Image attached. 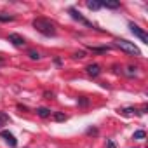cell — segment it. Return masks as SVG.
I'll return each instance as SVG.
<instances>
[{
  "instance_id": "obj_14",
  "label": "cell",
  "mask_w": 148,
  "mask_h": 148,
  "mask_svg": "<svg viewBox=\"0 0 148 148\" xmlns=\"http://www.w3.org/2000/svg\"><path fill=\"white\" fill-rule=\"evenodd\" d=\"M54 120L63 122V120H66V115H64V113H61V112H58V113H54Z\"/></svg>"
},
{
  "instance_id": "obj_5",
  "label": "cell",
  "mask_w": 148,
  "mask_h": 148,
  "mask_svg": "<svg viewBox=\"0 0 148 148\" xmlns=\"http://www.w3.org/2000/svg\"><path fill=\"white\" fill-rule=\"evenodd\" d=\"M9 42H12L16 47H25V44H26L25 38H23L21 35H18V33H11V35H9Z\"/></svg>"
},
{
  "instance_id": "obj_18",
  "label": "cell",
  "mask_w": 148,
  "mask_h": 148,
  "mask_svg": "<svg viewBox=\"0 0 148 148\" xmlns=\"http://www.w3.org/2000/svg\"><path fill=\"white\" fill-rule=\"evenodd\" d=\"M84 56H86V54H84L82 51H80V52H75V54H73V58H75V59H82Z\"/></svg>"
},
{
  "instance_id": "obj_1",
  "label": "cell",
  "mask_w": 148,
  "mask_h": 148,
  "mask_svg": "<svg viewBox=\"0 0 148 148\" xmlns=\"http://www.w3.org/2000/svg\"><path fill=\"white\" fill-rule=\"evenodd\" d=\"M33 28L37 32H40L42 35H45V37H52L56 33V25L47 18H35L33 19Z\"/></svg>"
},
{
  "instance_id": "obj_13",
  "label": "cell",
  "mask_w": 148,
  "mask_h": 148,
  "mask_svg": "<svg viewBox=\"0 0 148 148\" xmlns=\"http://www.w3.org/2000/svg\"><path fill=\"white\" fill-rule=\"evenodd\" d=\"M28 58H30V59H40V54H38V51L30 49V51H28Z\"/></svg>"
},
{
  "instance_id": "obj_4",
  "label": "cell",
  "mask_w": 148,
  "mask_h": 148,
  "mask_svg": "<svg viewBox=\"0 0 148 148\" xmlns=\"http://www.w3.org/2000/svg\"><path fill=\"white\" fill-rule=\"evenodd\" d=\"M70 14H71V18H73V19L80 21L82 25H86V26H89V28H94V26H92V25H91V23H89L86 18H84V16H80V12H79L77 9H70Z\"/></svg>"
},
{
  "instance_id": "obj_2",
  "label": "cell",
  "mask_w": 148,
  "mask_h": 148,
  "mask_svg": "<svg viewBox=\"0 0 148 148\" xmlns=\"http://www.w3.org/2000/svg\"><path fill=\"white\" fill-rule=\"evenodd\" d=\"M115 47H119L120 51H124L125 54H131V56L141 54V51L134 45V42H129V40H115Z\"/></svg>"
},
{
  "instance_id": "obj_7",
  "label": "cell",
  "mask_w": 148,
  "mask_h": 148,
  "mask_svg": "<svg viewBox=\"0 0 148 148\" xmlns=\"http://www.w3.org/2000/svg\"><path fill=\"white\" fill-rule=\"evenodd\" d=\"M86 70H87V75H89V77H98L99 73H101V66H99V64H96V63L89 64Z\"/></svg>"
},
{
  "instance_id": "obj_10",
  "label": "cell",
  "mask_w": 148,
  "mask_h": 148,
  "mask_svg": "<svg viewBox=\"0 0 148 148\" xmlns=\"http://www.w3.org/2000/svg\"><path fill=\"white\" fill-rule=\"evenodd\" d=\"M87 7H89L91 11H98V9L101 7V4L96 2V0H89V2H87Z\"/></svg>"
},
{
  "instance_id": "obj_12",
  "label": "cell",
  "mask_w": 148,
  "mask_h": 148,
  "mask_svg": "<svg viewBox=\"0 0 148 148\" xmlns=\"http://www.w3.org/2000/svg\"><path fill=\"white\" fill-rule=\"evenodd\" d=\"M136 70H138L136 66H127V68H125V75H127V77H134V75H136Z\"/></svg>"
},
{
  "instance_id": "obj_8",
  "label": "cell",
  "mask_w": 148,
  "mask_h": 148,
  "mask_svg": "<svg viewBox=\"0 0 148 148\" xmlns=\"http://www.w3.org/2000/svg\"><path fill=\"white\" fill-rule=\"evenodd\" d=\"M99 4H101V7H106V9H119L120 7V2H117V0H103Z\"/></svg>"
},
{
  "instance_id": "obj_15",
  "label": "cell",
  "mask_w": 148,
  "mask_h": 148,
  "mask_svg": "<svg viewBox=\"0 0 148 148\" xmlns=\"http://www.w3.org/2000/svg\"><path fill=\"white\" fill-rule=\"evenodd\" d=\"M145 136H146V134H145V131H136L132 138H134V139H145Z\"/></svg>"
},
{
  "instance_id": "obj_11",
  "label": "cell",
  "mask_w": 148,
  "mask_h": 148,
  "mask_svg": "<svg viewBox=\"0 0 148 148\" xmlns=\"http://www.w3.org/2000/svg\"><path fill=\"white\" fill-rule=\"evenodd\" d=\"M0 21H2V23H7V21H14V16H11V14H4V12H0Z\"/></svg>"
},
{
  "instance_id": "obj_19",
  "label": "cell",
  "mask_w": 148,
  "mask_h": 148,
  "mask_svg": "<svg viewBox=\"0 0 148 148\" xmlns=\"http://www.w3.org/2000/svg\"><path fill=\"white\" fill-rule=\"evenodd\" d=\"M106 148H117V146H115V143H113L112 139H108V141H106Z\"/></svg>"
},
{
  "instance_id": "obj_16",
  "label": "cell",
  "mask_w": 148,
  "mask_h": 148,
  "mask_svg": "<svg viewBox=\"0 0 148 148\" xmlns=\"http://www.w3.org/2000/svg\"><path fill=\"white\" fill-rule=\"evenodd\" d=\"M0 122H9V117L4 112H0Z\"/></svg>"
},
{
  "instance_id": "obj_3",
  "label": "cell",
  "mask_w": 148,
  "mask_h": 148,
  "mask_svg": "<svg viewBox=\"0 0 148 148\" xmlns=\"http://www.w3.org/2000/svg\"><path fill=\"white\" fill-rule=\"evenodd\" d=\"M129 28H131V32L141 40V42H145V44H148V35H146V32L143 30V28H139L138 25H134V23H129Z\"/></svg>"
},
{
  "instance_id": "obj_17",
  "label": "cell",
  "mask_w": 148,
  "mask_h": 148,
  "mask_svg": "<svg viewBox=\"0 0 148 148\" xmlns=\"http://www.w3.org/2000/svg\"><path fill=\"white\" fill-rule=\"evenodd\" d=\"M92 51H94V52H106V51H108V47H94Z\"/></svg>"
},
{
  "instance_id": "obj_9",
  "label": "cell",
  "mask_w": 148,
  "mask_h": 148,
  "mask_svg": "<svg viewBox=\"0 0 148 148\" xmlns=\"http://www.w3.org/2000/svg\"><path fill=\"white\" fill-rule=\"evenodd\" d=\"M37 115L42 117V119H47V117H51V110L45 108V106H40V108H37Z\"/></svg>"
},
{
  "instance_id": "obj_6",
  "label": "cell",
  "mask_w": 148,
  "mask_h": 148,
  "mask_svg": "<svg viewBox=\"0 0 148 148\" xmlns=\"http://www.w3.org/2000/svg\"><path fill=\"white\" fill-rule=\"evenodd\" d=\"M0 138H2V139H5L11 146H16L18 145V141H16V138H14V134L12 132H9V131H2V132H0Z\"/></svg>"
}]
</instances>
